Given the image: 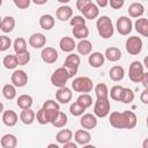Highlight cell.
<instances>
[{
	"label": "cell",
	"instance_id": "cell-22",
	"mask_svg": "<svg viewBox=\"0 0 148 148\" xmlns=\"http://www.w3.org/2000/svg\"><path fill=\"white\" fill-rule=\"evenodd\" d=\"M59 46L60 49L64 51V52H72L75 47H76V44L74 42V39L72 37H62L59 42Z\"/></svg>",
	"mask_w": 148,
	"mask_h": 148
},
{
	"label": "cell",
	"instance_id": "cell-14",
	"mask_svg": "<svg viewBox=\"0 0 148 148\" xmlns=\"http://www.w3.org/2000/svg\"><path fill=\"white\" fill-rule=\"evenodd\" d=\"M29 44L34 49H42L46 44V37L43 34H40V32L32 34L29 37Z\"/></svg>",
	"mask_w": 148,
	"mask_h": 148
},
{
	"label": "cell",
	"instance_id": "cell-15",
	"mask_svg": "<svg viewBox=\"0 0 148 148\" xmlns=\"http://www.w3.org/2000/svg\"><path fill=\"white\" fill-rule=\"evenodd\" d=\"M56 97H57V102H59L61 104H67L72 99V91L67 87L59 88L56 94Z\"/></svg>",
	"mask_w": 148,
	"mask_h": 148
},
{
	"label": "cell",
	"instance_id": "cell-44",
	"mask_svg": "<svg viewBox=\"0 0 148 148\" xmlns=\"http://www.w3.org/2000/svg\"><path fill=\"white\" fill-rule=\"evenodd\" d=\"M69 23L72 27H80V25H84L86 24V18L83 16H80V15H76V16H73L71 20H69Z\"/></svg>",
	"mask_w": 148,
	"mask_h": 148
},
{
	"label": "cell",
	"instance_id": "cell-20",
	"mask_svg": "<svg viewBox=\"0 0 148 148\" xmlns=\"http://www.w3.org/2000/svg\"><path fill=\"white\" fill-rule=\"evenodd\" d=\"M104 58H106L109 61L116 62V61H118V60L121 58V51H120L118 47H114V46L108 47V49L105 50Z\"/></svg>",
	"mask_w": 148,
	"mask_h": 148
},
{
	"label": "cell",
	"instance_id": "cell-48",
	"mask_svg": "<svg viewBox=\"0 0 148 148\" xmlns=\"http://www.w3.org/2000/svg\"><path fill=\"white\" fill-rule=\"evenodd\" d=\"M14 5L20 9H25L30 6V0H13Z\"/></svg>",
	"mask_w": 148,
	"mask_h": 148
},
{
	"label": "cell",
	"instance_id": "cell-43",
	"mask_svg": "<svg viewBox=\"0 0 148 148\" xmlns=\"http://www.w3.org/2000/svg\"><path fill=\"white\" fill-rule=\"evenodd\" d=\"M42 109H44V110H60V106H59L58 102H56L53 99H47L46 102H44Z\"/></svg>",
	"mask_w": 148,
	"mask_h": 148
},
{
	"label": "cell",
	"instance_id": "cell-34",
	"mask_svg": "<svg viewBox=\"0 0 148 148\" xmlns=\"http://www.w3.org/2000/svg\"><path fill=\"white\" fill-rule=\"evenodd\" d=\"M13 47H14V51L16 52V54L22 53V52H25V51H27V42H25V39L22 38V37L16 38V39L14 40Z\"/></svg>",
	"mask_w": 148,
	"mask_h": 148
},
{
	"label": "cell",
	"instance_id": "cell-18",
	"mask_svg": "<svg viewBox=\"0 0 148 148\" xmlns=\"http://www.w3.org/2000/svg\"><path fill=\"white\" fill-rule=\"evenodd\" d=\"M89 65L94 68H98L101 66H103L104 61H105V58H104V54H102L101 52H92L90 56H89Z\"/></svg>",
	"mask_w": 148,
	"mask_h": 148
},
{
	"label": "cell",
	"instance_id": "cell-33",
	"mask_svg": "<svg viewBox=\"0 0 148 148\" xmlns=\"http://www.w3.org/2000/svg\"><path fill=\"white\" fill-rule=\"evenodd\" d=\"M3 66L7 69H14L17 66V59H16V54H7L3 60H2Z\"/></svg>",
	"mask_w": 148,
	"mask_h": 148
},
{
	"label": "cell",
	"instance_id": "cell-37",
	"mask_svg": "<svg viewBox=\"0 0 148 148\" xmlns=\"http://www.w3.org/2000/svg\"><path fill=\"white\" fill-rule=\"evenodd\" d=\"M76 103L80 104L82 108L87 109V108L91 106V104H92V98H91V96H90L89 94H82V95H80V96L77 97Z\"/></svg>",
	"mask_w": 148,
	"mask_h": 148
},
{
	"label": "cell",
	"instance_id": "cell-47",
	"mask_svg": "<svg viewBox=\"0 0 148 148\" xmlns=\"http://www.w3.org/2000/svg\"><path fill=\"white\" fill-rule=\"evenodd\" d=\"M36 119H37V121H38L39 124H42V125H46V124H49V121H47V119H46V117H45V112H44L43 109H40V110L37 111Z\"/></svg>",
	"mask_w": 148,
	"mask_h": 148
},
{
	"label": "cell",
	"instance_id": "cell-25",
	"mask_svg": "<svg viewBox=\"0 0 148 148\" xmlns=\"http://www.w3.org/2000/svg\"><path fill=\"white\" fill-rule=\"evenodd\" d=\"M0 143L2 148H15L17 145V139L14 134H5L1 138Z\"/></svg>",
	"mask_w": 148,
	"mask_h": 148
},
{
	"label": "cell",
	"instance_id": "cell-9",
	"mask_svg": "<svg viewBox=\"0 0 148 148\" xmlns=\"http://www.w3.org/2000/svg\"><path fill=\"white\" fill-rule=\"evenodd\" d=\"M116 28H117V30H118V32L120 35H123V36L130 35V32L132 31V28H133L132 20L130 17H127V16H120L117 20Z\"/></svg>",
	"mask_w": 148,
	"mask_h": 148
},
{
	"label": "cell",
	"instance_id": "cell-38",
	"mask_svg": "<svg viewBox=\"0 0 148 148\" xmlns=\"http://www.w3.org/2000/svg\"><path fill=\"white\" fill-rule=\"evenodd\" d=\"M133 99H134V92H133V90L130 89V88H124L119 102H123V103H131V102H133Z\"/></svg>",
	"mask_w": 148,
	"mask_h": 148
},
{
	"label": "cell",
	"instance_id": "cell-31",
	"mask_svg": "<svg viewBox=\"0 0 148 148\" xmlns=\"http://www.w3.org/2000/svg\"><path fill=\"white\" fill-rule=\"evenodd\" d=\"M15 28V18L13 16H6L2 18V22H1V30L7 34V32H10L13 31V29Z\"/></svg>",
	"mask_w": 148,
	"mask_h": 148
},
{
	"label": "cell",
	"instance_id": "cell-28",
	"mask_svg": "<svg viewBox=\"0 0 148 148\" xmlns=\"http://www.w3.org/2000/svg\"><path fill=\"white\" fill-rule=\"evenodd\" d=\"M109 75H110V79L112 81L118 82V81H120V80L124 79L125 71H124V68L121 66H113V67H111Z\"/></svg>",
	"mask_w": 148,
	"mask_h": 148
},
{
	"label": "cell",
	"instance_id": "cell-61",
	"mask_svg": "<svg viewBox=\"0 0 148 148\" xmlns=\"http://www.w3.org/2000/svg\"><path fill=\"white\" fill-rule=\"evenodd\" d=\"M1 5H2V1H1V0H0V6H1Z\"/></svg>",
	"mask_w": 148,
	"mask_h": 148
},
{
	"label": "cell",
	"instance_id": "cell-7",
	"mask_svg": "<svg viewBox=\"0 0 148 148\" xmlns=\"http://www.w3.org/2000/svg\"><path fill=\"white\" fill-rule=\"evenodd\" d=\"M142 45H143V43H142V39L140 37L132 36V37H128L127 38L125 47H126L127 53H130L132 56H136V54H139L141 52Z\"/></svg>",
	"mask_w": 148,
	"mask_h": 148
},
{
	"label": "cell",
	"instance_id": "cell-46",
	"mask_svg": "<svg viewBox=\"0 0 148 148\" xmlns=\"http://www.w3.org/2000/svg\"><path fill=\"white\" fill-rule=\"evenodd\" d=\"M43 110H44V109H43ZM44 112H45V117H46L47 121L52 124V123L54 121V119L57 118L58 113L60 112V110H44Z\"/></svg>",
	"mask_w": 148,
	"mask_h": 148
},
{
	"label": "cell",
	"instance_id": "cell-30",
	"mask_svg": "<svg viewBox=\"0 0 148 148\" xmlns=\"http://www.w3.org/2000/svg\"><path fill=\"white\" fill-rule=\"evenodd\" d=\"M76 49H77V51H79L80 54H82V56H88V54H90V52H91V50H92V45H91V43H90L89 40L82 39V40H80L79 44L76 45Z\"/></svg>",
	"mask_w": 148,
	"mask_h": 148
},
{
	"label": "cell",
	"instance_id": "cell-27",
	"mask_svg": "<svg viewBox=\"0 0 148 148\" xmlns=\"http://www.w3.org/2000/svg\"><path fill=\"white\" fill-rule=\"evenodd\" d=\"M32 102H34V101H32V97H31L30 95L24 94V95L18 96L16 104H17V106H18L20 109H22V110H27V109H30V108H31Z\"/></svg>",
	"mask_w": 148,
	"mask_h": 148
},
{
	"label": "cell",
	"instance_id": "cell-24",
	"mask_svg": "<svg viewBox=\"0 0 148 148\" xmlns=\"http://www.w3.org/2000/svg\"><path fill=\"white\" fill-rule=\"evenodd\" d=\"M39 25L44 30H51L54 27V18L50 14H44L39 18Z\"/></svg>",
	"mask_w": 148,
	"mask_h": 148
},
{
	"label": "cell",
	"instance_id": "cell-11",
	"mask_svg": "<svg viewBox=\"0 0 148 148\" xmlns=\"http://www.w3.org/2000/svg\"><path fill=\"white\" fill-rule=\"evenodd\" d=\"M40 57H42V59H43L44 62H46V64H53V62L57 61L59 54H58V52H57L56 49L47 46V47H44L42 50Z\"/></svg>",
	"mask_w": 148,
	"mask_h": 148
},
{
	"label": "cell",
	"instance_id": "cell-10",
	"mask_svg": "<svg viewBox=\"0 0 148 148\" xmlns=\"http://www.w3.org/2000/svg\"><path fill=\"white\" fill-rule=\"evenodd\" d=\"M12 83L14 87H18L22 88L28 83V74L22 71V69H17L12 74Z\"/></svg>",
	"mask_w": 148,
	"mask_h": 148
},
{
	"label": "cell",
	"instance_id": "cell-42",
	"mask_svg": "<svg viewBox=\"0 0 148 148\" xmlns=\"http://www.w3.org/2000/svg\"><path fill=\"white\" fill-rule=\"evenodd\" d=\"M16 59H17V65L24 66L30 61V53L28 51L18 53V54H16Z\"/></svg>",
	"mask_w": 148,
	"mask_h": 148
},
{
	"label": "cell",
	"instance_id": "cell-32",
	"mask_svg": "<svg viewBox=\"0 0 148 148\" xmlns=\"http://www.w3.org/2000/svg\"><path fill=\"white\" fill-rule=\"evenodd\" d=\"M72 32H73V36L75 37V38H79V39H86L87 37H88V35H89V29L87 28V25L84 24V25H80V27H74L73 28V30H72Z\"/></svg>",
	"mask_w": 148,
	"mask_h": 148
},
{
	"label": "cell",
	"instance_id": "cell-45",
	"mask_svg": "<svg viewBox=\"0 0 148 148\" xmlns=\"http://www.w3.org/2000/svg\"><path fill=\"white\" fill-rule=\"evenodd\" d=\"M10 44H12V40H10L9 37H7V36H0V52L8 50L9 46H10Z\"/></svg>",
	"mask_w": 148,
	"mask_h": 148
},
{
	"label": "cell",
	"instance_id": "cell-41",
	"mask_svg": "<svg viewBox=\"0 0 148 148\" xmlns=\"http://www.w3.org/2000/svg\"><path fill=\"white\" fill-rule=\"evenodd\" d=\"M84 108H82L80 104H77L76 102L72 103L71 106H69V112L74 116V117H79V116H82L83 112H84Z\"/></svg>",
	"mask_w": 148,
	"mask_h": 148
},
{
	"label": "cell",
	"instance_id": "cell-13",
	"mask_svg": "<svg viewBox=\"0 0 148 148\" xmlns=\"http://www.w3.org/2000/svg\"><path fill=\"white\" fill-rule=\"evenodd\" d=\"M80 124L84 130H92L97 126V118L92 113H84L80 119Z\"/></svg>",
	"mask_w": 148,
	"mask_h": 148
},
{
	"label": "cell",
	"instance_id": "cell-8",
	"mask_svg": "<svg viewBox=\"0 0 148 148\" xmlns=\"http://www.w3.org/2000/svg\"><path fill=\"white\" fill-rule=\"evenodd\" d=\"M145 71H143V65L135 60L133 61L131 65H130V68H128V76H130V80L133 81V82H140L142 75H143Z\"/></svg>",
	"mask_w": 148,
	"mask_h": 148
},
{
	"label": "cell",
	"instance_id": "cell-2",
	"mask_svg": "<svg viewBox=\"0 0 148 148\" xmlns=\"http://www.w3.org/2000/svg\"><path fill=\"white\" fill-rule=\"evenodd\" d=\"M96 28H97V31H98V35L104 38V39H108L110 37H112L113 32H114V28H113V24H112V21L109 16H101L97 22H96Z\"/></svg>",
	"mask_w": 148,
	"mask_h": 148
},
{
	"label": "cell",
	"instance_id": "cell-39",
	"mask_svg": "<svg viewBox=\"0 0 148 148\" xmlns=\"http://www.w3.org/2000/svg\"><path fill=\"white\" fill-rule=\"evenodd\" d=\"M67 116H66V113H64V112H59L58 113V116H57V118L54 119V121L52 123V125L54 126V127H57V128H61V127H64L66 124H67Z\"/></svg>",
	"mask_w": 148,
	"mask_h": 148
},
{
	"label": "cell",
	"instance_id": "cell-50",
	"mask_svg": "<svg viewBox=\"0 0 148 148\" xmlns=\"http://www.w3.org/2000/svg\"><path fill=\"white\" fill-rule=\"evenodd\" d=\"M89 2H90V0H77V1H76V8L81 12Z\"/></svg>",
	"mask_w": 148,
	"mask_h": 148
},
{
	"label": "cell",
	"instance_id": "cell-56",
	"mask_svg": "<svg viewBox=\"0 0 148 148\" xmlns=\"http://www.w3.org/2000/svg\"><path fill=\"white\" fill-rule=\"evenodd\" d=\"M47 148H60L58 145H56V143H50L49 146H47Z\"/></svg>",
	"mask_w": 148,
	"mask_h": 148
},
{
	"label": "cell",
	"instance_id": "cell-6",
	"mask_svg": "<svg viewBox=\"0 0 148 148\" xmlns=\"http://www.w3.org/2000/svg\"><path fill=\"white\" fill-rule=\"evenodd\" d=\"M110 113V102L109 98H97L94 105V116L104 118Z\"/></svg>",
	"mask_w": 148,
	"mask_h": 148
},
{
	"label": "cell",
	"instance_id": "cell-5",
	"mask_svg": "<svg viewBox=\"0 0 148 148\" xmlns=\"http://www.w3.org/2000/svg\"><path fill=\"white\" fill-rule=\"evenodd\" d=\"M80 62H81V59H80V57L77 54L71 53V54L67 56V58H66V60L64 62V67L67 69V72H68L71 77H73L77 73Z\"/></svg>",
	"mask_w": 148,
	"mask_h": 148
},
{
	"label": "cell",
	"instance_id": "cell-49",
	"mask_svg": "<svg viewBox=\"0 0 148 148\" xmlns=\"http://www.w3.org/2000/svg\"><path fill=\"white\" fill-rule=\"evenodd\" d=\"M109 5L113 9H120L124 6V0H111V1H109Z\"/></svg>",
	"mask_w": 148,
	"mask_h": 148
},
{
	"label": "cell",
	"instance_id": "cell-23",
	"mask_svg": "<svg viewBox=\"0 0 148 148\" xmlns=\"http://www.w3.org/2000/svg\"><path fill=\"white\" fill-rule=\"evenodd\" d=\"M20 119L24 125H31L36 119V113L31 109L22 110L20 113Z\"/></svg>",
	"mask_w": 148,
	"mask_h": 148
},
{
	"label": "cell",
	"instance_id": "cell-21",
	"mask_svg": "<svg viewBox=\"0 0 148 148\" xmlns=\"http://www.w3.org/2000/svg\"><path fill=\"white\" fill-rule=\"evenodd\" d=\"M127 12H128L131 17H140L145 13V7L140 2H133L128 6Z\"/></svg>",
	"mask_w": 148,
	"mask_h": 148
},
{
	"label": "cell",
	"instance_id": "cell-17",
	"mask_svg": "<svg viewBox=\"0 0 148 148\" xmlns=\"http://www.w3.org/2000/svg\"><path fill=\"white\" fill-rule=\"evenodd\" d=\"M74 140H75V142L77 145L84 146V145H88L89 143V141L91 140V135L86 130H77L75 132V134H74Z\"/></svg>",
	"mask_w": 148,
	"mask_h": 148
},
{
	"label": "cell",
	"instance_id": "cell-59",
	"mask_svg": "<svg viewBox=\"0 0 148 148\" xmlns=\"http://www.w3.org/2000/svg\"><path fill=\"white\" fill-rule=\"evenodd\" d=\"M58 1H60V2H68L69 0H58Z\"/></svg>",
	"mask_w": 148,
	"mask_h": 148
},
{
	"label": "cell",
	"instance_id": "cell-4",
	"mask_svg": "<svg viewBox=\"0 0 148 148\" xmlns=\"http://www.w3.org/2000/svg\"><path fill=\"white\" fill-rule=\"evenodd\" d=\"M68 79H71L67 69L62 66V67H59L57 68L53 74L51 75V83L56 87H59V88H62V87H66V82L68 81Z\"/></svg>",
	"mask_w": 148,
	"mask_h": 148
},
{
	"label": "cell",
	"instance_id": "cell-52",
	"mask_svg": "<svg viewBox=\"0 0 148 148\" xmlns=\"http://www.w3.org/2000/svg\"><path fill=\"white\" fill-rule=\"evenodd\" d=\"M140 82H142V84H143L145 89H147V88H148V73H143V75H142V77H141Z\"/></svg>",
	"mask_w": 148,
	"mask_h": 148
},
{
	"label": "cell",
	"instance_id": "cell-35",
	"mask_svg": "<svg viewBox=\"0 0 148 148\" xmlns=\"http://www.w3.org/2000/svg\"><path fill=\"white\" fill-rule=\"evenodd\" d=\"M95 95L97 98H108L109 96V90L106 84L104 83H98L95 87Z\"/></svg>",
	"mask_w": 148,
	"mask_h": 148
},
{
	"label": "cell",
	"instance_id": "cell-26",
	"mask_svg": "<svg viewBox=\"0 0 148 148\" xmlns=\"http://www.w3.org/2000/svg\"><path fill=\"white\" fill-rule=\"evenodd\" d=\"M135 30L142 35L143 37H148V20L147 18H138L135 21Z\"/></svg>",
	"mask_w": 148,
	"mask_h": 148
},
{
	"label": "cell",
	"instance_id": "cell-16",
	"mask_svg": "<svg viewBox=\"0 0 148 148\" xmlns=\"http://www.w3.org/2000/svg\"><path fill=\"white\" fill-rule=\"evenodd\" d=\"M72 15H73V9L69 7V6H60L57 12H56V16L59 21H68L72 18Z\"/></svg>",
	"mask_w": 148,
	"mask_h": 148
},
{
	"label": "cell",
	"instance_id": "cell-40",
	"mask_svg": "<svg viewBox=\"0 0 148 148\" xmlns=\"http://www.w3.org/2000/svg\"><path fill=\"white\" fill-rule=\"evenodd\" d=\"M123 89H124V87H121V86H113V87L111 88L109 95L111 96V98H112L113 101H118V102H119V101H120L121 92H123Z\"/></svg>",
	"mask_w": 148,
	"mask_h": 148
},
{
	"label": "cell",
	"instance_id": "cell-12",
	"mask_svg": "<svg viewBox=\"0 0 148 148\" xmlns=\"http://www.w3.org/2000/svg\"><path fill=\"white\" fill-rule=\"evenodd\" d=\"M81 13L83 14V17L86 18V20H94V18H96L98 15H99V9H98V7L94 3V2H89L82 10H81Z\"/></svg>",
	"mask_w": 148,
	"mask_h": 148
},
{
	"label": "cell",
	"instance_id": "cell-36",
	"mask_svg": "<svg viewBox=\"0 0 148 148\" xmlns=\"http://www.w3.org/2000/svg\"><path fill=\"white\" fill-rule=\"evenodd\" d=\"M2 94H3V97L7 98V99H14L15 96H16V89L13 84H5L3 88H2Z\"/></svg>",
	"mask_w": 148,
	"mask_h": 148
},
{
	"label": "cell",
	"instance_id": "cell-51",
	"mask_svg": "<svg viewBox=\"0 0 148 148\" xmlns=\"http://www.w3.org/2000/svg\"><path fill=\"white\" fill-rule=\"evenodd\" d=\"M140 99L143 104H148V90L145 89L142 92H141V96H140Z\"/></svg>",
	"mask_w": 148,
	"mask_h": 148
},
{
	"label": "cell",
	"instance_id": "cell-29",
	"mask_svg": "<svg viewBox=\"0 0 148 148\" xmlns=\"http://www.w3.org/2000/svg\"><path fill=\"white\" fill-rule=\"evenodd\" d=\"M72 138H73V133H72L71 130H61V131H59V132L57 133V135H56L57 141H58L59 143H62V145H65V143H67V142H71Z\"/></svg>",
	"mask_w": 148,
	"mask_h": 148
},
{
	"label": "cell",
	"instance_id": "cell-54",
	"mask_svg": "<svg viewBox=\"0 0 148 148\" xmlns=\"http://www.w3.org/2000/svg\"><path fill=\"white\" fill-rule=\"evenodd\" d=\"M62 148H77V145L74 143V142H67V143L64 145Z\"/></svg>",
	"mask_w": 148,
	"mask_h": 148
},
{
	"label": "cell",
	"instance_id": "cell-53",
	"mask_svg": "<svg viewBox=\"0 0 148 148\" xmlns=\"http://www.w3.org/2000/svg\"><path fill=\"white\" fill-rule=\"evenodd\" d=\"M108 3H109L108 0H97V5H96V6H97V7H98V6H99V7H105Z\"/></svg>",
	"mask_w": 148,
	"mask_h": 148
},
{
	"label": "cell",
	"instance_id": "cell-55",
	"mask_svg": "<svg viewBox=\"0 0 148 148\" xmlns=\"http://www.w3.org/2000/svg\"><path fill=\"white\" fill-rule=\"evenodd\" d=\"M36 5H43V3H46L47 2V0H43V1H37V0H35L34 1Z\"/></svg>",
	"mask_w": 148,
	"mask_h": 148
},
{
	"label": "cell",
	"instance_id": "cell-1",
	"mask_svg": "<svg viewBox=\"0 0 148 148\" xmlns=\"http://www.w3.org/2000/svg\"><path fill=\"white\" fill-rule=\"evenodd\" d=\"M110 125L114 128H126L132 130L136 126V114L130 110H126L124 112H112L109 117Z\"/></svg>",
	"mask_w": 148,
	"mask_h": 148
},
{
	"label": "cell",
	"instance_id": "cell-58",
	"mask_svg": "<svg viewBox=\"0 0 148 148\" xmlns=\"http://www.w3.org/2000/svg\"><path fill=\"white\" fill-rule=\"evenodd\" d=\"M1 112H3V104L0 102V113H1Z\"/></svg>",
	"mask_w": 148,
	"mask_h": 148
},
{
	"label": "cell",
	"instance_id": "cell-3",
	"mask_svg": "<svg viewBox=\"0 0 148 148\" xmlns=\"http://www.w3.org/2000/svg\"><path fill=\"white\" fill-rule=\"evenodd\" d=\"M72 88L76 92H83L87 94L92 90L94 83L88 76H77L72 82Z\"/></svg>",
	"mask_w": 148,
	"mask_h": 148
},
{
	"label": "cell",
	"instance_id": "cell-57",
	"mask_svg": "<svg viewBox=\"0 0 148 148\" xmlns=\"http://www.w3.org/2000/svg\"><path fill=\"white\" fill-rule=\"evenodd\" d=\"M82 148H96L95 146H92V145H84Z\"/></svg>",
	"mask_w": 148,
	"mask_h": 148
},
{
	"label": "cell",
	"instance_id": "cell-60",
	"mask_svg": "<svg viewBox=\"0 0 148 148\" xmlns=\"http://www.w3.org/2000/svg\"><path fill=\"white\" fill-rule=\"evenodd\" d=\"M1 22H2V18H1V16H0V29H1Z\"/></svg>",
	"mask_w": 148,
	"mask_h": 148
},
{
	"label": "cell",
	"instance_id": "cell-19",
	"mask_svg": "<svg viewBox=\"0 0 148 148\" xmlns=\"http://www.w3.org/2000/svg\"><path fill=\"white\" fill-rule=\"evenodd\" d=\"M2 121L6 126H9V127H13L16 125L17 123V114L13 111V110H7V111H3L2 113Z\"/></svg>",
	"mask_w": 148,
	"mask_h": 148
}]
</instances>
